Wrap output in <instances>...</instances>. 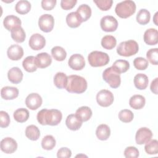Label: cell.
<instances>
[{"label": "cell", "mask_w": 158, "mask_h": 158, "mask_svg": "<svg viewBox=\"0 0 158 158\" xmlns=\"http://www.w3.org/2000/svg\"><path fill=\"white\" fill-rule=\"evenodd\" d=\"M152 137V133L150 129L146 127L139 128L135 135V141L136 144L141 145L149 141Z\"/></svg>", "instance_id": "10"}, {"label": "cell", "mask_w": 158, "mask_h": 158, "mask_svg": "<svg viewBox=\"0 0 158 158\" xmlns=\"http://www.w3.org/2000/svg\"><path fill=\"white\" fill-rule=\"evenodd\" d=\"M43 99L41 96L36 93H33L27 96L25 99L27 107L31 110H36L42 104Z\"/></svg>", "instance_id": "11"}, {"label": "cell", "mask_w": 158, "mask_h": 158, "mask_svg": "<svg viewBox=\"0 0 158 158\" xmlns=\"http://www.w3.org/2000/svg\"><path fill=\"white\" fill-rule=\"evenodd\" d=\"M19 96V89L16 87L4 86L1 90V96L5 100H12Z\"/></svg>", "instance_id": "20"}, {"label": "cell", "mask_w": 158, "mask_h": 158, "mask_svg": "<svg viewBox=\"0 0 158 158\" xmlns=\"http://www.w3.org/2000/svg\"><path fill=\"white\" fill-rule=\"evenodd\" d=\"M56 2V0H43L41 7L45 10H51L55 7Z\"/></svg>", "instance_id": "48"}, {"label": "cell", "mask_w": 158, "mask_h": 158, "mask_svg": "<svg viewBox=\"0 0 158 158\" xmlns=\"http://www.w3.org/2000/svg\"><path fill=\"white\" fill-rule=\"evenodd\" d=\"M25 136L31 141H36L40 136V131L36 125H30L25 129Z\"/></svg>", "instance_id": "28"}, {"label": "cell", "mask_w": 158, "mask_h": 158, "mask_svg": "<svg viewBox=\"0 0 158 158\" xmlns=\"http://www.w3.org/2000/svg\"><path fill=\"white\" fill-rule=\"evenodd\" d=\"M7 54L10 60H19L23 56V49L18 44H13L8 48Z\"/></svg>", "instance_id": "17"}, {"label": "cell", "mask_w": 158, "mask_h": 158, "mask_svg": "<svg viewBox=\"0 0 158 158\" xmlns=\"http://www.w3.org/2000/svg\"><path fill=\"white\" fill-rule=\"evenodd\" d=\"M148 61L147 59L141 57H138L134 59L133 60V65L137 70H144L147 69L148 67Z\"/></svg>", "instance_id": "41"}, {"label": "cell", "mask_w": 158, "mask_h": 158, "mask_svg": "<svg viewBox=\"0 0 158 158\" xmlns=\"http://www.w3.org/2000/svg\"><path fill=\"white\" fill-rule=\"evenodd\" d=\"M148 77L144 73H138L134 77L135 86L138 89H145L148 87Z\"/></svg>", "instance_id": "22"}, {"label": "cell", "mask_w": 158, "mask_h": 158, "mask_svg": "<svg viewBox=\"0 0 158 158\" xmlns=\"http://www.w3.org/2000/svg\"><path fill=\"white\" fill-rule=\"evenodd\" d=\"M134 117L132 111L128 109H123L118 113V118L124 123H128L133 120Z\"/></svg>", "instance_id": "40"}, {"label": "cell", "mask_w": 158, "mask_h": 158, "mask_svg": "<svg viewBox=\"0 0 158 158\" xmlns=\"http://www.w3.org/2000/svg\"><path fill=\"white\" fill-rule=\"evenodd\" d=\"M37 120L42 125H57L62 120V112L57 109H43L37 114Z\"/></svg>", "instance_id": "1"}, {"label": "cell", "mask_w": 158, "mask_h": 158, "mask_svg": "<svg viewBox=\"0 0 158 158\" xmlns=\"http://www.w3.org/2000/svg\"><path fill=\"white\" fill-rule=\"evenodd\" d=\"M93 2L100 10L103 11H106L110 9L113 3L112 0H94Z\"/></svg>", "instance_id": "43"}, {"label": "cell", "mask_w": 158, "mask_h": 158, "mask_svg": "<svg viewBox=\"0 0 158 158\" xmlns=\"http://www.w3.org/2000/svg\"><path fill=\"white\" fill-rule=\"evenodd\" d=\"M88 60L91 66L98 67L107 65L110 59L109 56L107 53L101 51H94L88 54Z\"/></svg>", "instance_id": "5"}, {"label": "cell", "mask_w": 158, "mask_h": 158, "mask_svg": "<svg viewBox=\"0 0 158 158\" xmlns=\"http://www.w3.org/2000/svg\"><path fill=\"white\" fill-rule=\"evenodd\" d=\"M114 97L111 91L107 89L99 91L96 95V101L102 107H109L114 102Z\"/></svg>", "instance_id": "7"}, {"label": "cell", "mask_w": 158, "mask_h": 158, "mask_svg": "<svg viewBox=\"0 0 158 158\" xmlns=\"http://www.w3.org/2000/svg\"><path fill=\"white\" fill-rule=\"evenodd\" d=\"M22 22L20 19L14 15H10L6 16L3 20L4 27L8 31H11L13 29L21 27Z\"/></svg>", "instance_id": "16"}, {"label": "cell", "mask_w": 158, "mask_h": 158, "mask_svg": "<svg viewBox=\"0 0 158 158\" xmlns=\"http://www.w3.org/2000/svg\"><path fill=\"white\" fill-rule=\"evenodd\" d=\"M136 22L140 25L148 24L151 19L150 12L146 9H140L136 15Z\"/></svg>", "instance_id": "33"}, {"label": "cell", "mask_w": 158, "mask_h": 158, "mask_svg": "<svg viewBox=\"0 0 158 158\" xmlns=\"http://www.w3.org/2000/svg\"><path fill=\"white\" fill-rule=\"evenodd\" d=\"M157 83H158V78H156L154 80L152 81L150 86V89L151 91L155 94H157Z\"/></svg>", "instance_id": "49"}, {"label": "cell", "mask_w": 158, "mask_h": 158, "mask_svg": "<svg viewBox=\"0 0 158 158\" xmlns=\"http://www.w3.org/2000/svg\"><path fill=\"white\" fill-rule=\"evenodd\" d=\"M157 14H158V12H157L155 14L154 17V18H153V21H154V23H155L156 25H157Z\"/></svg>", "instance_id": "50"}, {"label": "cell", "mask_w": 158, "mask_h": 158, "mask_svg": "<svg viewBox=\"0 0 158 158\" xmlns=\"http://www.w3.org/2000/svg\"><path fill=\"white\" fill-rule=\"evenodd\" d=\"M15 11L21 15H25L28 13L31 9V4L26 0H21L17 2L15 7Z\"/></svg>", "instance_id": "31"}, {"label": "cell", "mask_w": 158, "mask_h": 158, "mask_svg": "<svg viewBox=\"0 0 158 158\" xmlns=\"http://www.w3.org/2000/svg\"><path fill=\"white\" fill-rule=\"evenodd\" d=\"M0 127L1 128H6L9 125L10 117L9 114L3 110L0 111Z\"/></svg>", "instance_id": "45"}, {"label": "cell", "mask_w": 158, "mask_h": 158, "mask_svg": "<svg viewBox=\"0 0 158 158\" xmlns=\"http://www.w3.org/2000/svg\"><path fill=\"white\" fill-rule=\"evenodd\" d=\"M102 78L103 80L112 88H117L120 85V74L112 67H110L105 69L102 73Z\"/></svg>", "instance_id": "6"}, {"label": "cell", "mask_w": 158, "mask_h": 158, "mask_svg": "<svg viewBox=\"0 0 158 158\" xmlns=\"http://www.w3.org/2000/svg\"><path fill=\"white\" fill-rule=\"evenodd\" d=\"M146 57L148 60L152 64V65H157L158 64V49L152 48L150 49L147 51L146 53Z\"/></svg>", "instance_id": "42"}, {"label": "cell", "mask_w": 158, "mask_h": 158, "mask_svg": "<svg viewBox=\"0 0 158 158\" xmlns=\"http://www.w3.org/2000/svg\"><path fill=\"white\" fill-rule=\"evenodd\" d=\"M136 4L134 1L127 0L118 3L115 8L116 14L122 19H127L135 14Z\"/></svg>", "instance_id": "3"}, {"label": "cell", "mask_w": 158, "mask_h": 158, "mask_svg": "<svg viewBox=\"0 0 158 158\" xmlns=\"http://www.w3.org/2000/svg\"><path fill=\"white\" fill-rule=\"evenodd\" d=\"M54 25V19L52 15L46 14L40 17L38 20V26L41 31L45 33L50 32L52 30Z\"/></svg>", "instance_id": "8"}, {"label": "cell", "mask_w": 158, "mask_h": 158, "mask_svg": "<svg viewBox=\"0 0 158 158\" xmlns=\"http://www.w3.org/2000/svg\"><path fill=\"white\" fill-rule=\"evenodd\" d=\"M69 66L74 70H82L85 66V60L83 56L80 54L72 55L68 61Z\"/></svg>", "instance_id": "12"}, {"label": "cell", "mask_w": 158, "mask_h": 158, "mask_svg": "<svg viewBox=\"0 0 158 158\" xmlns=\"http://www.w3.org/2000/svg\"><path fill=\"white\" fill-rule=\"evenodd\" d=\"M23 73L22 70L17 67L11 68L7 73V77L9 80L14 84L20 83L23 79Z\"/></svg>", "instance_id": "21"}, {"label": "cell", "mask_w": 158, "mask_h": 158, "mask_svg": "<svg viewBox=\"0 0 158 158\" xmlns=\"http://www.w3.org/2000/svg\"><path fill=\"white\" fill-rule=\"evenodd\" d=\"M71 150L66 147H62L60 148L57 153V157L58 158H69L71 157Z\"/></svg>", "instance_id": "46"}, {"label": "cell", "mask_w": 158, "mask_h": 158, "mask_svg": "<svg viewBox=\"0 0 158 158\" xmlns=\"http://www.w3.org/2000/svg\"><path fill=\"white\" fill-rule=\"evenodd\" d=\"M11 32V38L17 43H22L25 41L26 38V34L21 27H17L12 30L10 31Z\"/></svg>", "instance_id": "34"}, {"label": "cell", "mask_w": 158, "mask_h": 158, "mask_svg": "<svg viewBox=\"0 0 158 158\" xmlns=\"http://www.w3.org/2000/svg\"><path fill=\"white\" fill-rule=\"evenodd\" d=\"M28 44L30 47L35 51L42 49L46 44L44 37L39 33H35L30 38Z\"/></svg>", "instance_id": "13"}, {"label": "cell", "mask_w": 158, "mask_h": 158, "mask_svg": "<svg viewBox=\"0 0 158 158\" xmlns=\"http://www.w3.org/2000/svg\"><path fill=\"white\" fill-rule=\"evenodd\" d=\"M66 22L70 28H77L82 23L81 19L77 12H72L66 17Z\"/></svg>", "instance_id": "24"}, {"label": "cell", "mask_w": 158, "mask_h": 158, "mask_svg": "<svg viewBox=\"0 0 158 158\" xmlns=\"http://www.w3.org/2000/svg\"><path fill=\"white\" fill-rule=\"evenodd\" d=\"M100 25L101 29L106 32L115 31L118 27L117 19L112 15H106L101 19Z\"/></svg>", "instance_id": "9"}, {"label": "cell", "mask_w": 158, "mask_h": 158, "mask_svg": "<svg viewBox=\"0 0 158 158\" xmlns=\"http://www.w3.org/2000/svg\"><path fill=\"white\" fill-rule=\"evenodd\" d=\"M117 40L112 35H106L101 40V46L106 49L110 50L115 47Z\"/></svg>", "instance_id": "36"}, {"label": "cell", "mask_w": 158, "mask_h": 158, "mask_svg": "<svg viewBox=\"0 0 158 158\" xmlns=\"http://www.w3.org/2000/svg\"><path fill=\"white\" fill-rule=\"evenodd\" d=\"M144 41L148 45H156L158 43V31L155 28L146 30L143 36Z\"/></svg>", "instance_id": "18"}, {"label": "cell", "mask_w": 158, "mask_h": 158, "mask_svg": "<svg viewBox=\"0 0 158 158\" xmlns=\"http://www.w3.org/2000/svg\"><path fill=\"white\" fill-rule=\"evenodd\" d=\"M51 54L52 57L57 61H63L67 57L65 50L60 46H54L51 49Z\"/></svg>", "instance_id": "35"}, {"label": "cell", "mask_w": 158, "mask_h": 158, "mask_svg": "<svg viewBox=\"0 0 158 158\" xmlns=\"http://www.w3.org/2000/svg\"><path fill=\"white\" fill-rule=\"evenodd\" d=\"M97 138L102 141L107 140L110 135V130L108 125L106 124L99 125L96 130Z\"/></svg>", "instance_id": "25"}, {"label": "cell", "mask_w": 158, "mask_h": 158, "mask_svg": "<svg viewBox=\"0 0 158 158\" xmlns=\"http://www.w3.org/2000/svg\"><path fill=\"white\" fill-rule=\"evenodd\" d=\"M138 44L136 41L132 40L121 42L117 48V54L124 57L133 56L138 52Z\"/></svg>", "instance_id": "4"}, {"label": "cell", "mask_w": 158, "mask_h": 158, "mask_svg": "<svg viewBox=\"0 0 158 158\" xmlns=\"http://www.w3.org/2000/svg\"><path fill=\"white\" fill-rule=\"evenodd\" d=\"M68 77L63 72H57L54 77V83L59 89L65 88L67 83Z\"/></svg>", "instance_id": "29"}, {"label": "cell", "mask_w": 158, "mask_h": 158, "mask_svg": "<svg viewBox=\"0 0 158 158\" xmlns=\"http://www.w3.org/2000/svg\"><path fill=\"white\" fill-rule=\"evenodd\" d=\"M120 74L126 72L130 68V64L126 60L119 59L115 61L112 66Z\"/></svg>", "instance_id": "37"}, {"label": "cell", "mask_w": 158, "mask_h": 158, "mask_svg": "<svg viewBox=\"0 0 158 158\" xmlns=\"http://www.w3.org/2000/svg\"><path fill=\"white\" fill-rule=\"evenodd\" d=\"M1 149L6 154L14 153L17 149V143L15 139L10 137L2 139L0 143Z\"/></svg>", "instance_id": "14"}, {"label": "cell", "mask_w": 158, "mask_h": 158, "mask_svg": "<svg viewBox=\"0 0 158 158\" xmlns=\"http://www.w3.org/2000/svg\"><path fill=\"white\" fill-rule=\"evenodd\" d=\"M75 114L82 120V122H86L91 117L92 110L88 106H82L76 110Z\"/></svg>", "instance_id": "30"}, {"label": "cell", "mask_w": 158, "mask_h": 158, "mask_svg": "<svg viewBox=\"0 0 158 158\" xmlns=\"http://www.w3.org/2000/svg\"><path fill=\"white\" fill-rule=\"evenodd\" d=\"M139 154L138 149L134 146H128L124 151V156L127 158H136Z\"/></svg>", "instance_id": "44"}, {"label": "cell", "mask_w": 158, "mask_h": 158, "mask_svg": "<svg viewBox=\"0 0 158 158\" xmlns=\"http://www.w3.org/2000/svg\"><path fill=\"white\" fill-rule=\"evenodd\" d=\"M144 150L148 154L154 155L158 152V141L157 139L150 140L146 143L144 146Z\"/></svg>", "instance_id": "39"}, {"label": "cell", "mask_w": 158, "mask_h": 158, "mask_svg": "<svg viewBox=\"0 0 158 158\" xmlns=\"http://www.w3.org/2000/svg\"><path fill=\"white\" fill-rule=\"evenodd\" d=\"M22 66L28 72H33L37 69L36 57L33 56L27 57L22 62Z\"/></svg>", "instance_id": "26"}, {"label": "cell", "mask_w": 158, "mask_h": 158, "mask_svg": "<svg viewBox=\"0 0 158 158\" xmlns=\"http://www.w3.org/2000/svg\"><path fill=\"white\" fill-rule=\"evenodd\" d=\"M82 120L75 114L69 115L65 120V124L69 129L72 131H77L82 125Z\"/></svg>", "instance_id": "15"}, {"label": "cell", "mask_w": 158, "mask_h": 158, "mask_svg": "<svg viewBox=\"0 0 158 158\" xmlns=\"http://www.w3.org/2000/svg\"><path fill=\"white\" fill-rule=\"evenodd\" d=\"M14 118L15 121L19 123H23L27 121L29 118V112L27 109L20 108L14 112Z\"/></svg>", "instance_id": "32"}, {"label": "cell", "mask_w": 158, "mask_h": 158, "mask_svg": "<svg viewBox=\"0 0 158 158\" xmlns=\"http://www.w3.org/2000/svg\"><path fill=\"white\" fill-rule=\"evenodd\" d=\"M77 12L81 18L82 22H83L87 21L90 18L91 15V9L88 5L84 4L78 7Z\"/></svg>", "instance_id": "27"}, {"label": "cell", "mask_w": 158, "mask_h": 158, "mask_svg": "<svg viewBox=\"0 0 158 158\" xmlns=\"http://www.w3.org/2000/svg\"><path fill=\"white\" fill-rule=\"evenodd\" d=\"M146 100L143 96L135 94L132 96L129 101L130 106L136 110L142 109L145 105Z\"/></svg>", "instance_id": "23"}, {"label": "cell", "mask_w": 158, "mask_h": 158, "mask_svg": "<svg viewBox=\"0 0 158 158\" xmlns=\"http://www.w3.org/2000/svg\"><path fill=\"white\" fill-rule=\"evenodd\" d=\"M87 86V81L85 78L77 75L68 76L67 83L65 87L68 92L81 94L86 90Z\"/></svg>", "instance_id": "2"}, {"label": "cell", "mask_w": 158, "mask_h": 158, "mask_svg": "<svg viewBox=\"0 0 158 158\" xmlns=\"http://www.w3.org/2000/svg\"><path fill=\"white\" fill-rule=\"evenodd\" d=\"M35 57L37 67L40 69L46 68L52 63V58L47 52L39 53Z\"/></svg>", "instance_id": "19"}, {"label": "cell", "mask_w": 158, "mask_h": 158, "mask_svg": "<svg viewBox=\"0 0 158 158\" xmlns=\"http://www.w3.org/2000/svg\"><path fill=\"white\" fill-rule=\"evenodd\" d=\"M77 0H62L60 2V6L64 10L72 9L77 4Z\"/></svg>", "instance_id": "47"}, {"label": "cell", "mask_w": 158, "mask_h": 158, "mask_svg": "<svg viewBox=\"0 0 158 158\" xmlns=\"http://www.w3.org/2000/svg\"><path fill=\"white\" fill-rule=\"evenodd\" d=\"M56 139L52 135L45 136L41 141V146L43 149L49 151L52 150L56 146Z\"/></svg>", "instance_id": "38"}]
</instances>
